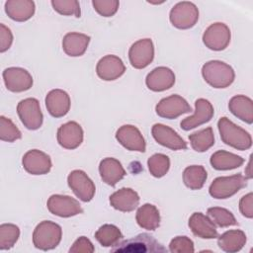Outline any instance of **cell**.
<instances>
[{"label":"cell","mask_w":253,"mask_h":253,"mask_svg":"<svg viewBox=\"0 0 253 253\" xmlns=\"http://www.w3.org/2000/svg\"><path fill=\"white\" fill-rule=\"evenodd\" d=\"M83 129L76 122H67L57 129V142L65 149H75L83 141Z\"/></svg>","instance_id":"obj_18"},{"label":"cell","mask_w":253,"mask_h":253,"mask_svg":"<svg viewBox=\"0 0 253 253\" xmlns=\"http://www.w3.org/2000/svg\"><path fill=\"white\" fill-rule=\"evenodd\" d=\"M217 127L222 142L237 150H247L252 146L251 134L244 128L235 125L226 117H221Z\"/></svg>","instance_id":"obj_1"},{"label":"cell","mask_w":253,"mask_h":253,"mask_svg":"<svg viewBox=\"0 0 253 253\" xmlns=\"http://www.w3.org/2000/svg\"><path fill=\"white\" fill-rule=\"evenodd\" d=\"M169 20L175 28L187 30L197 24L199 20V10L192 2H178L170 10Z\"/></svg>","instance_id":"obj_6"},{"label":"cell","mask_w":253,"mask_h":253,"mask_svg":"<svg viewBox=\"0 0 253 253\" xmlns=\"http://www.w3.org/2000/svg\"><path fill=\"white\" fill-rule=\"evenodd\" d=\"M13 42V35L11 30L4 24H0V52L8 50Z\"/></svg>","instance_id":"obj_42"},{"label":"cell","mask_w":253,"mask_h":253,"mask_svg":"<svg viewBox=\"0 0 253 253\" xmlns=\"http://www.w3.org/2000/svg\"><path fill=\"white\" fill-rule=\"evenodd\" d=\"M145 84L151 91L162 92L170 89L175 84V74L170 68L159 66L147 74Z\"/></svg>","instance_id":"obj_20"},{"label":"cell","mask_w":253,"mask_h":253,"mask_svg":"<svg viewBox=\"0 0 253 253\" xmlns=\"http://www.w3.org/2000/svg\"><path fill=\"white\" fill-rule=\"evenodd\" d=\"M22 137L21 130L8 118L0 117V139L7 142H13Z\"/></svg>","instance_id":"obj_37"},{"label":"cell","mask_w":253,"mask_h":253,"mask_svg":"<svg viewBox=\"0 0 253 253\" xmlns=\"http://www.w3.org/2000/svg\"><path fill=\"white\" fill-rule=\"evenodd\" d=\"M156 114L164 119H176L179 116L192 112L189 103L180 95L174 94L163 98L155 107Z\"/></svg>","instance_id":"obj_10"},{"label":"cell","mask_w":253,"mask_h":253,"mask_svg":"<svg viewBox=\"0 0 253 253\" xmlns=\"http://www.w3.org/2000/svg\"><path fill=\"white\" fill-rule=\"evenodd\" d=\"M210 162L215 170H231L240 167L244 163V159L237 154L225 150H217L211 154Z\"/></svg>","instance_id":"obj_30"},{"label":"cell","mask_w":253,"mask_h":253,"mask_svg":"<svg viewBox=\"0 0 253 253\" xmlns=\"http://www.w3.org/2000/svg\"><path fill=\"white\" fill-rule=\"evenodd\" d=\"M147 166L150 174L153 177L161 178L169 171L170 159L163 153H156L148 158Z\"/></svg>","instance_id":"obj_34"},{"label":"cell","mask_w":253,"mask_h":253,"mask_svg":"<svg viewBox=\"0 0 253 253\" xmlns=\"http://www.w3.org/2000/svg\"><path fill=\"white\" fill-rule=\"evenodd\" d=\"M207 213L211 217V219L213 221V223L219 227H227V226L237 224V221L233 213L224 208H220V207L209 208Z\"/></svg>","instance_id":"obj_35"},{"label":"cell","mask_w":253,"mask_h":253,"mask_svg":"<svg viewBox=\"0 0 253 253\" xmlns=\"http://www.w3.org/2000/svg\"><path fill=\"white\" fill-rule=\"evenodd\" d=\"M135 219L137 224L146 230H155L160 224V213L152 204H144L138 208Z\"/></svg>","instance_id":"obj_29"},{"label":"cell","mask_w":253,"mask_h":253,"mask_svg":"<svg viewBox=\"0 0 253 253\" xmlns=\"http://www.w3.org/2000/svg\"><path fill=\"white\" fill-rule=\"evenodd\" d=\"M4 9L10 19L25 22L34 16L36 6L32 0H8L5 2Z\"/></svg>","instance_id":"obj_25"},{"label":"cell","mask_w":253,"mask_h":253,"mask_svg":"<svg viewBox=\"0 0 253 253\" xmlns=\"http://www.w3.org/2000/svg\"><path fill=\"white\" fill-rule=\"evenodd\" d=\"M188 225L192 232L200 238L212 239L217 237L216 225L208 215L202 212H194L189 218Z\"/></svg>","instance_id":"obj_22"},{"label":"cell","mask_w":253,"mask_h":253,"mask_svg":"<svg viewBox=\"0 0 253 253\" xmlns=\"http://www.w3.org/2000/svg\"><path fill=\"white\" fill-rule=\"evenodd\" d=\"M192 148L197 152H205L214 144V134L211 126L189 135Z\"/></svg>","instance_id":"obj_32"},{"label":"cell","mask_w":253,"mask_h":253,"mask_svg":"<svg viewBox=\"0 0 253 253\" xmlns=\"http://www.w3.org/2000/svg\"><path fill=\"white\" fill-rule=\"evenodd\" d=\"M61 226L50 220L40 222L33 232V243L40 250H51L61 241Z\"/></svg>","instance_id":"obj_3"},{"label":"cell","mask_w":253,"mask_h":253,"mask_svg":"<svg viewBox=\"0 0 253 253\" xmlns=\"http://www.w3.org/2000/svg\"><path fill=\"white\" fill-rule=\"evenodd\" d=\"M111 206L120 211L128 212L134 211L139 204L138 194L131 188H122L110 196Z\"/></svg>","instance_id":"obj_23"},{"label":"cell","mask_w":253,"mask_h":253,"mask_svg":"<svg viewBox=\"0 0 253 253\" xmlns=\"http://www.w3.org/2000/svg\"><path fill=\"white\" fill-rule=\"evenodd\" d=\"M202 75L205 81L213 88H226L235 78L233 68L220 60H210L202 67Z\"/></svg>","instance_id":"obj_2"},{"label":"cell","mask_w":253,"mask_h":253,"mask_svg":"<svg viewBox=\"0 0 253 253\" xmlns=\"http://www.w3.org/2000/svg\"><path fill=\"white\" fill-rule=\"evenodd\" d=\"M52 8L60 15L80 17V5L77 0H52Z\"/></svg>","instance_id":"obj_38"},{"label":"cell","mask_w":253,"mask_h":253,"mask_svg":"<svg viewBox=\"0 0 253 253\" xmlns=\"http://www.w3.org/2000/svg\"><path fill=\"white\" fill-rule=\"evenodd\" d=\"M47 210L54 215L70 217L82 213L83 210L77 200L65 195H52L46 202Z\"/></svg>","instance_id":"obj_9"},{"label":"cell","mask_w":253,"mask_h":253,"mask_svg":"<svg viewBox=\"0 0 253 253\" xmlns=\"http://www.w3.org/2000/svg\"><path fill=\"white\" fill-rule=\"evenodd\" d=\"M208 173L202 165H191L183 172V182L191 190H200L206 183Z\"/></svg>","instance_id":"obj_31"},{"label":"cell","mask_w":253,"mask_h":253,"mask_svg":"<svg viewBox=\"0 0 253 253\" xmlns=\"http://www.w3.org/2000/svg\"><path fill=\"white\" fill-rule=\"evenodd\" d=\"M246 234L240 229H231L223 232L218 236V247L228 253H234L240 251L246 243Z\"/></svg>","instance_id":"obj_28"},{"label":"cell","mask_w":253,"mask_h":253,"mask_svg":"<svg viewBox=\"0 0 253 253\" xmlns=\"http://www.w3.org/2000/svg\"><path fill=\"white\" fill-rule=\"evenodd\" d=\"M214 111L211 103L204 98H200L195 102V113L182 120L180 126L184 130H190L211 120Z\"/></svg>","instance_id":"obj_14"},{"label":"cell","mask_w":253,"mask_h":253,"mask_svg":"<svg viewBox=\"0 0 253 253\" xmlns=\"http://www.w3.org/2000/svg\"><path fill=\"white\" fill-rule=\"evenodd\" d=\"M246 185L247 178L240 173L231 176H221L211 182L209 193L214 199L223 200L235 195L242 188L246 187Z\"/></svg>","instance_id":"obj_5"},{"label":"cell","mask_w":253,"mask_h":253,"mask_svg":"<svg viewBox=\"0 0 253 253\" xmlns=\"http://www.w3.org/2000/svg\"><path fill=\"white\" fill-rule=\"evenodd\" d=\"M22 164L24 169L32 175L46 174L50 171L52 166L50 157L39 149L27 151L23 156Z\"/></svg>","instance_id":"obj_16"},{"label":"cell","mask_w":253,"mask_h":253,"mask_svg":"<svg viewBox=\"0 0 253 253\" xmlns=\"http://www.w3.org/2000/svg\"><path fill=\"white\" fill-rule=\"evenodd\" d=\"M169 251L172 253H192L195 251L194 242L187 236L174 237L170 241Z\"/></svg>","instance_id":"obj_40"},{"label":"cell","mask_w":253,"mask_h":253,"mask_svg":"<svg viewBox=\"0 0 253 253\" xmlns=\"http://www.w3.org/2000/svg\"><path fill=\"white\" fill-rule=\"evenodd\" d=\"M128 58L132 67L142 69L148 66L154 58V45L150 39L138 40L131 44Z\"/></svg>","instance_id":"obj_12"},{"label":"cell","mask_w":253,"mask_h":253,"mask_svg":"<svg viewBox=\"0 0 253 253\" xmlns=\"http://www.w3.org/2000/svg\"><path fill=\"white\" fill-rule=\"evenodd\" d=\"M230 38L231 34L229 28L225 24L217 22L206 29L203 35V42L208 48L219 51L227 47L230 42Z\"/></svg>","instance_id":"obj_8"},{"label":"cell","mask_w":253,"mask_h":253,"mask_svg":"<svg viewBox=\"0 0 253 253\" xmlns=\"http://www.w3.org/2000/svg\"><path fill=\"white\" fill-rule=\"evenodd\" d=\"M112 252H167V249L161 245L153 236L148 233H140L134 237L118 242L111 249Z\"/></svg>","instance_id":"obj_4"},{"label":"cell","mask_w":253,"mask_h":253,"mask_svg":"<svg viewBox=\"0 0 253 253\" xmlns=\"http://www.w3.org/2000/svg\"><path fill=\"white\" fill-rule=\"evenodd\" d=\"M18 116L28 129H39L42 125V113L40 103L36 98H26L20 101L17 105Z\"/></svg>","instance_id":"obj_7"},{"label":"cell","mask_w":253,"mask_h":253,"mask_svg":"<svg viewBox=\"0 0 253 253\" xmlns=\"http://www.w3.org/2000/svg\"><path fill=\"white\" fill-rule=\"evenodd\" d=\"M69 188L81 201L90 202L95 195V184L82 170H73L67 177Z\"/></svg>","instance_id":"obj_11"},{"label":"cell","mask_w":253,"mask_h":253,"mask_svg":"<svg viewBox=\"0 0 253 253\" xmlns=\"http://www.w3.org/2000/svg\"><path fill=\"white\" fill-rule=\"evenodd\" d=\"M116 138L125 148L130 151L144 152L146 148L144 137L139 129L132 125H124L116 132Z\"/></svg>","instance_id":"obj_17"},{"label":"cell","mask_w":253,"mask_h":253,"mask_svg":"<svg viewBox=\"0 0 253 253\" xmlns=\"http://www.w3.org/2000/svg\"><path fill=\"white\" fill-rule=\"evenodd\" d=\"M45 107L53 118L64 117L70 109V97L64 90L53 89L45 97Z\"/></svg>","instance_id":"obj_21"},{"label":"cell","mask_w":253,"mask_h":253,"mask_svg":"<svg viewBox=\"0 0 253 253\" xmlns=\"http://www.w3.org/2000/svg\"><path fill=\"white\" fill-rule=\"evenodd\" d=\"M92 5L99 15L112 17L117 13L120 2L118 0H93Z\"/></svg>","instance_id":"obj_39"},{"label":"cell","mask_w":253,"mask_h":253,"mask_svg":"<svg viewBox=\"0 0 253 253\" xmlns=\"http://www.w3.org/2000/svg\"><path fill=\"white\" fill-rule=\"evenodd\" d=\"M228 109L236 118L248 125L253 123V101L245 95H235L228 102Z\"/></svg>","instance_id":"obj_27"},{"label":"cell","mask_w":253,"mask_h":253,"mask_svg":"<svg viewBox=\"0 0 253 253\" xmlns=\"http://www.w3.org/2000/svg\"><path fill=\"white\" fill-rule=\"evenodd\" d=\"M20 236V229L16 224L3 223L0 225V249L8 250L12 248Z\"/></svg>","instance_id":"obj_36"},{"label":"cell","mask_w":253,"mask_h":253,"mask_svg":"<svg viewBox=\"0 0 253 253\" xmlns=\"http://www.w3.org/2000/svg\"><path fill=\"white\" fill-rule=\"evenodd\" d=\"M89 42L90 37L85 34L67 33L62 39V49L69 56H81L85 53Z\"/></svg>","instance_id":"obj_26"},{"label":"cell","mask_w":253,"mask_h":253,"mask_svg":"<svg viewBox=\"0 0 253 253\" xmlns=\"http://www.w3.org/2000/svg\"><path fill=\"white\" fill-rule=\"evenodd\" d=\"M95 238L102 246L111 247L120 242L123 234L116 225L104 224L95 232Z\"/></svg>","instance_id":"obj_33"},{"label":"cell","mask_w":253,"mask_h":253,"mask_svg":"<svg viewBox=\"0 0 253 253\" xmlns=\"http://www.w3.org/2000/svg\"><path fill=\"white\" fill-rule=\"evenodd\" d=\"M99 173L103 182L112 187L126 176V170L122 163L113 157H107L101 160L99 164Z\"/></svg>","instance_id":"obj_24"},{"label":"cell","mask_w":253,"mask_h":253,"mask_svg":"<svg viewBox=\"0 0 253 253\" xmlns=\"http://www.w3.org/2000/svg\"><path fill=\"white\" fill-rule=\"evenodd\" d=\"M151 133L156 142L164 147L172 150L187 149V142L168 126L155 124L152 126Z\"/></svg>","instance_id":"obj_15"},{"label":"cell","mask_w":253,"mask_h":253,"mask_svg":"<svg viewBox=\"0 0 253 253\" xmlns=\"http://www.w3.org/2000/svg\"><path fill=\"white\" fill-rule=\"evenodd\" d=\"M95 251L92 242L85 236H81L70 247V253H92Z\"/></svg>","instance_id":"obj_41"},{"label":"cell","mask_w":253,"mask_h":253,"mask_svg":"<svg viewBox=\"0 0 253 253\" xmlns=\"http://www.w3.org/2000/svg\"><path fill=\"white\" fill-rule=\"evenodd\" d=\"M3 80L6 88L11 92H24L33 86V77L22 67H8L3 71Z\"/></svg>","instance_id":"obj_13"},{"label":"cell","mask_w":253,"mask_h":253,"mask_svg":"<svg viewBox=\"0 0 253 253\" xmlns=\"http://www.w3.org/2000/svg\"><path fill=\"white\" fill-rule=\"evenodd\" d=\"M126 71L123 60L114 54H108L102 57L96 66L97 75L105 81H113L121 77Z\"/></svg>","instance_id":"obj_19"},{"label":"cell","mask_w":253,"mask_h":253,"mask_svg":"<svg viewBox=\"0 0 253 253\" xmlns=\"http://www.w3.org/2000/svg\"><path fill=\"white\" fill-rule=\"evenodd\" d=\"M239 211L243 216L247 218L253 217V195L248 193L239 201Z\"/></svg>","instance_id":"obj_43"}]
</instances>
